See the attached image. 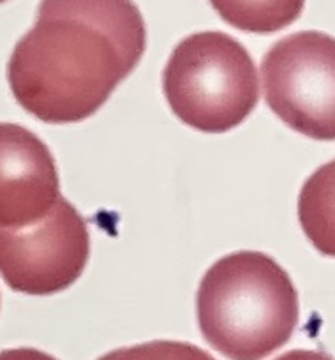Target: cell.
<instances>
[{"label":"cell","instance_id":"6da1fadb","mask_svg":"<svg viewBox=\"0 0 335 360\" xmlns=\"http://www.w3.org/2000/svg\"><path fill=\"white\" fill-rule=\"evenodd\" d=\"M147 27L133 0H41L8 64L13 96L46 124L94 115L140 64Z\"/></svg>","mask_w":335,"mask_h":360},{"label":"cell","instance_id":"7a4b0ae2","mask_svg":"<svg viewBox=\"0 0 335 360\" xmlns=\"http://www.w3.org/2000/svg\"><path fill=\"white\" fill-rule=\"evenodd\" d=\"M196 314L214 349L230 360H261L291 339L300 318L298 293L274 258L238 251L206 270Z\"/></svg>","mask_w":335,"mask_h":360},{"label":"cell","instance_id":"3957f363","mask_svg":"<svg viewBox=\"0 0 335 360\" xmlns=\"http://www.w3.org/2000/svg\"><path fill=\"white\" fill-rule=\"evenodd\" d=\"M162 90L182 122L214 134L240 126L260 101L253 57L217 30L191 34L175 46L162 71Z\"/></svg>","mask_w":335,"mask_h":360},{"label":"cell","instance_id":"277c9868","mask_svg":"<svg viewBox=\"0 0 335 360\" xmlns=\"http://www.w3.org/2000/svg\"><path fill=\"white\" fill-rule=\"evenodd\" d=\"M265 101L307 138L335 140V37L317 30L279 39L261 60Z\"/></svg>","mask_w":335,"mask_h":360},{"label":"cell","instance_id":"5b68a950","mask_svg":"<svg viewBox=\"0 0 335 360\" xmlns=\"http://www.w3.org/2000/svg\"><path fill=\"white\" fill-rule=\"evenodd\" d=\"M91 258L87 221L60 196L46 217L23 228H0V276L27 295L67 290Z\"/></svg>","mask_w":335,"mask_h":360},{"label":"cell","instance_id":"8992f818","mask_svg":"<svg viewBox=\"0 0 335 360\" xmlns=\"http://www.w3.org/2000/svg\"><path fill=\"white\" fill-rule=\"evenodd\" d=\"M57 165L48 145L18 124H0V228H23L60 198Z\"/></svg>","mask_w":335,"mask_h":360},{"label":"cell","instance_id":"52a82bcc","mask_svg":"<svg viewBox=\"0 0 335 360\" xmlns=\"http://www.w3.org/2000/svg\"><path fill=\"white\" fill-rule=\"evenodd\" d=\"M298 221L310 244L335 258V159L320 166L302 186Z\"/></svg>","mask_w":335,"mask_h":360},{"label":"cell","instance_id":"ba28073f","mask_svg":"<svg viewBox=\"0 0 335 360\" xmlns=\"http://www.w3.org/2000/svg\"><path fill=\"white\" fill-rule=\"evenodd\" d=\"M210 4L235 29L274 34L298 20L306 0H210Z\"/></svg>","mask_w":335,"mask_h":360},{"label":"cell","instance_id":"9c48e42d","mask_svg":"<svg viewBox=\"0 0 335 360\" xmlns=\"http://www.w3.org/2000/svg\"><path fill=\"white\" fill-rule=\"evenodd\" d=\"M98 360H216L205 349L182 341H150L113 349Z\"/></svg>","mask_w":335,"mask_h":360},{"label":"cell","instance_id":"30bf717a","mask_svg":"<svg viewBox=\"0 0 335 360\" xmlns=\"http://www.w3.org/2000/svg\"><path fill=\"white\" fill-rule=\"evenodd\" d=\"M0 360H57L55 356L34 348H15L0 352Z\"/></svg>","mask_w":335,"mask_h":360},{"label":"cell","instance_id":"8fae6325","mask_svg":"<svg viewBox=\"0 0 335 360\" xmlns=\"http://www.w3.org/2000/svg\"><path fill=\"white\" fill-rule=\"evenodd\" d=\"M275 360H334L330 355L316 349H291Z\"/></svg>","mask_w":335,"mask_h":360},{"label":"cell","instance_id":"7c38bea8","mask_svg":"<svg viewBox=\"0 0 335 360\" xmlns=\"http://www.w3.org/2000/svg\"><path fill=\"white\" fill-rule=\"evenodd\" d=\"M2 2H8V0H0V4H2Z\"/></svg>","mask_w":335,"mask_h":360}]
</instances>
